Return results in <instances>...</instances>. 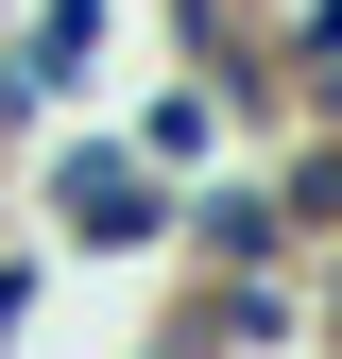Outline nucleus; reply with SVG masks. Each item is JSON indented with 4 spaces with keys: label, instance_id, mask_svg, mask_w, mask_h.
Instances as JSON below:
<instances>
[{
    "label": "nucleus",
    "instance_id": "nucleus-1",
    "mask_svg": "<svg viewBox=\"0 0 342 359\" xmlns=\"http://www.w3.org/2000/svg\"><path fill=\"white\" fill-rule=\"evenodd\" d=\"M34 222H52V257H171V189L120 154V120H69L34 154Z\"/></svg>",
    "mask_w": 342,
    "mask_h": 359
},
{
    "label": "nucleus",
    "instance_id": "nucleus-2",
    "mask_svg": "<svg viewBox=\"0 0 342 359\" xmlns=\"http://www.w3.org/2000/svg\"><path fill=\"white\" fill-rule=\"evenodd\" d=\"M171 257H189L205 291H256V274H308V240H291V205H274V154H223L205 189H171Z\"/></svg>",
    "mask_w": 342,
    "mask_h": 359
},
{
    "label": "nucleus",
    "instance_id": "nucleus-3",
    "mask_svg": "<svg viewBox=\"0 0 342 359\" xmlns=\"http://www.w3.org/2000/svg\"><path fill=\"white\" fill-rule=\"evenodd\" d=\"M103 34H120V0H18L0 18V137H52L103 69Z\"/></svg>",
    "mask_w": 342,
    "mask_h": 359
},
{
    "label": "nucleus",
    "instance_id": "nucleus-4",
    "mask_svg": "<svg viewBox=\"0 0 342 359\" xmlns=\"http://www.w3.org/2000/svg\"><path fill=\"white\" fill-rule=\"evenodd\" d=\"M120 154H137V171H154V189H205V171H223V154H240V103H223V86H205V69H171V86H154V103H137V120H120Z\"/></svg>",
    "mask_w": 342,
    "mask_h": 359
},
{
    "label": "nucleus",
    "instance_id": "nucleus-5",
    "mask_svg": "<svg viewBox=\"0 0 342 359\" xmlns=\"http://www.w3.org/2000/svg\"><path fill=\"white\" fill-rule=\"evenodd\" d=\"M274 205L308 257H342V137H274Z\"/></svg>",
    "mask_w": 342,
    "mask_h": 359
},
{
    "label": "nucleus",
    "instance_id": "nucleus-6",
    "mask_svg": "<svg viewBox=\"0 0 342 359\" xmlns=\"http://www.w3.org/2000/svg\"><path fill=\"white\" fill-rule=\"evenodd\" d=\"M0 18H18V0H0Z\"/></svg>",
    "mask_w": 342,
    "mask_h": 359
}]
</instances>
